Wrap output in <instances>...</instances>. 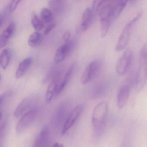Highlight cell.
Segmentation results:
<instances>
[{
  "mask_svg": "<svg viewBox=\"0 0 147 147\" xmlns=\"http://www.w3.org/2000/svg\"><path fill=\"white\" fill-rule=\"evenodd\" d=\"M108 104L103 102L97 105L93 109L92 115V123L94 133L100 136L104 131L107 122Z\"/></svg>",
  "mask_w": 147,
  "mask_h": 147,
  "instance_id": "cell-1",
  "label": "cell"
},
{
  "mask_svg": "<svg viewBox=\"0 0 147 147\" xmlns=\"http://www.w3.org/2000/svg\"><path fill=\"white\" fill-rule=\"evenodd\" d=\"M147 83V44L141 50L139 59V67L136 74V89L140 91Z\"/></svg>",
  "mask_w": 147,
  "mask_h": 147,
  "instance_id": "cell-2",
  "label": "cell"
},
{
  "mask_svg": "<svg viewBox=\"0 0 147 147\" xmlns=\"http://www.w3.org/2000/svg\"><path fill=\"white\" fill-rule=\"evenodd\" d=\"M102 63L99 60H95L91 62L86 66L81 77V84H86L94 80L102 69Z\"/></svg>",
  "mask_w": 147,
  "mask_h": 147,
  "instance_id": "cell-3",
  "label": "cell"
},
{
  "mask_svg": "<svg viewBox=\"0 0 147 147\" xmlns=\"http://www.w3.org/2000/svg\"><path fill=\"white\" fill-rule=\"evenodd\" d=\"M142 13V12H140L134 18L131 20L125 26L119 37L116 46L115 50L116 51H121L126 48L129 41L133 26L141 17Z\"/></svg>",
  "mask_w": 147,
  "mask_h": 147,
  "instance_id": "cell-4",
  "label": "cell"
},
{
  "mask_svg": "<svg viewBox=\"0 0 147 147\" xmlns=\"http://www.w3.org/2000/svg\"><path fill=\"white\" fill-rule=\"evenodd\" d=\"M129 76L123 84L120 87L117 96V105L119 109H121L124 107L129 96L130 87L133 83L135 81V78H134L133 74Z\"/></svg>",
  "mask_w": 147,
  "mask_h": 147,
  "instance_id": "cell-5",
  "label": "cell"
},
{
  "mask_svg": "<svg viewBox=\"0 0 147 147\" xmlns=\"http://www.w3.org/2000/svg\"><path fill=\"white\" fill-rule=\"evenodd\" d=\"M38 110L36 107L31 109L22 115L16 126V131L18 134H21L26 130L33 123L37 117Z\"/></svg>",
  "mask_w": 147,
  "mask_h": 147,
  "instance_id": "cell-6",
  "label": "cell"
},
{
  "mask_svg": "<svg viewBox=\"0 0 147 147\" xmlns=\"http://www.w3.org/2000/svg\"><path fill=\"white\" fill-rule=\"evenodd\" d=\"M134 55L131 50H126L119 59L116 65L117 73L120 76H123L128 72L133 63Z\"/></svg>",
  "mask_w": 147,
  "mask_h": 147,
  "instance_id": "cell-7",
  "label": "cell"
},
{
  "mask_svg": "<svg viewBox=\"0 0 147 147\" xmlns=\"http://www.w3.org/2000/svg\"><path fill=\"white\" fill-rule=\"evenodd\" d=\"M84 109V105L82 104H79L76 106L71 111L62 127L61 132L62 135L66 134V133L76 123L83 113Z\"/></svg>",
  "mask_w": 147,
  "mask_h": 147,
  "instance_id": "cell-8",
  "label": "cell"
},
{
  "mask_svg": "<svg viewBox=\"0 0 147 147\" xmlns=\"http://www.w3.org/2000/svg\"><path fill=\"white\" fill-rule=\"evenodd\" d=\"M73 45L72 40L69 42L63 43L56 51L54 57V62L58 63L64 60L71 52L73 49Z\"/></svg>",
  "mask_w": 147,
  "mask_h": 147,
  "instance_id": "cell-9",
  "label": "cell"
},
{
  "mask_svg": "<svg viewBox=\"0 0 147 147\" xmlns=\"http://www.w3.org/2000/svg\"><path fill=\"white\" fill-rule=\"evenodd\" d=\"M51 141L49 128L44 127L35 139L33 147H50Z\"/></svg>",
  "mask_w": 147,
  "mask_h": 147,
  "instance_id": "cell-10",
  "label": "cell"
},
{
  "mask_svg": "<svg viewBox=\"0 0 147 147\" xmlns=\"http://www.w3.org/2000/svg\"><path fill=\"white\" fill-rule=\"evenodd\" d=\"M59 74L54 75L49 84L45 94V102L49 104L51 102L53 98L55 97L56 90L59 83Z\"/></svg>",
  "mask_w": 147,
  "mask_h": 147,
  "instance_id": "cell-11",
  "label": "cell"
},
{
  "mask_svg": "<svg viewBox=\"0 0 147 147\" xmlns=\"http://www.w3.org/2000/svg\"><path fill=\"white\" fill-rule=\"evenodd\" d=\"M94 14L93 10L90 8L86 9L82 14L80 27L83 32L88 30L93 23Z\"/></svg>",
  "mask_w": 147,
  "mask_h": 147,
  "instance_id": "cell-12",
  "label": "cell"
},
{
  "mask_svg": "<svg viewBox=\"0 0 147 147\" xmlns=\"http://www.w3.org/2000/svg\"><path fill=\"white\" fill-rule=\"evenodd\" d=\"M34 99L32 98L28 97L23 99L16 107L14 112L15 117L18 118L24 115L26 112L32 108Z\"/></svg>",
  "mask_w": 147,
  "mask_h": 147,
  "instance_id": "cell-13",
  "label": "cell"
},
{
  "mask_svg": "<svg viewBox=\"0 0 147 147\" xmlns=\"http://www.w3.org/2000/svg\"><path fill=\"white\" fill-rule=\"evenodd\" d=\"M15 30V24L11 22L3 32L0 36V49L3 48L7 45Z\"/></svg>",
  "mask_w": 147,
  "mask_h": 147,
  "instance_id": "cell-14",
  "label": "cell"
},
{
  "mask_svg": "<svg viewBox=\"0 0 147 147\" xmlns=\"http://www.w3.org/2000/svg\"><path fill=\"white\" fill-rule=\"evenodd\" d=\"M32 62V58L28 57L25 59L20 63L16 72L15 76L16 78H20L26 74L31 66Z\"/></svg>",
  "mask_w": 147,
  "mask_h": 147,
  "instance_id": "cell-15",
  "label": "cell"
},
{
  "mask_svg": "<svg viewBox=\"0 0 147 147\" xmlns=\"http://www.w3.org/2000/svg\"><path fill=\"white\" fill-rule=\"evenodd\" d=\"M66 110L64 107L59 108L53 119V124L56 127H59L61 125H63L65 121L66 116Z\"/></svg>",
  "mask_w": 147,
  "mask_h": 147,
  "instance_id": "cell-16",
  "label": "cell"
},
{
  "mask_svg": "<svg viewBox=\"0 0 147 147\" xmlns=\"http://www.w3.org/2000/svg\"><path fill=\"white\" fill-rule=\"evenodd\" d=\"M129 0H117L113 7L111 15V21L115 20L124 9Z\"/></svg>",
  "mask_w": 147,
  "mask_h": 147,
  "instance_id": "cell-17",
  "label": "cell"
},
{
  "mask_svg": "<svg viewBox=\"0 0 147 147\" xmlns=\"http://www.w3.org/2000/svg\"><path fill=\"white\" fill-rule=\"evenodd\" d=\"M73 70V67L70 66L65 75L63 79L61 81V83H59L57 87V90H56V94H55V98L58 96L66 87V85L69 80L72 74Z\"/></svg>",
  "mask_w": 147,
  "mask_h": 147,
  "instance_id": "cell-18",
  "label": "cell"
},
{
  "mask_svg": "<svg viewBox=\"0 0 147 147\" xmlns=\"http://www.w3.org/2000/svg\"><path fill=\"white\" fill-rule=\"evenodd\" d=\"M42 40V35L36 31L30 35L28 40V43L29 46L34 48L39 46L41 44Z\"/></svg>",
  "mask_w": 147,
  "mask_h": 147,
  "instance_id": "cell-19",
  "label": "cell"
},
{
  "mask_svg": "<svg viewBox=\"0 0 147 147\" xmlns=\"http://www.w3.org/2000/svg\"><path fill=\"white\" fill-rule=\"evenodd\" d=\"M10 52L8 49H5L0 55V65L2 69L5 70L9 63Z\"/></svg>",
  "mask_w": 147,
  "mask_h": 147,
  "instance_id": "cell-20",
  "label": "cell"
},
{
  "mask_svg": "<svg viewBox=\"0 0 147 147\" xmlns=\"http://www.w3.org/2000/svg\"><path fill=\"white\" fill-rule=\"evenodd\" d=\"M31 23L33 27L37 32L41 31L44 27V22L40 20L35 13L32 14Z\"/></svg>",
  "mask_w": 147,
  "mask_h": 147,
  "instance_id": "cell-21",
  "label": "cell"
},
{
  "mask_svg": "<svg viewBox=\"0 0 147 147\" xmlns=\"http://www.w3.org/2000/svg\"><path fill=\"white\" fill-rule=\"evenodd\" d=\"M49 5L52 9L56 13H62L64 10V7L61 0H50Z\"/></svg>",
  "mask_w": 147,
  "mask_h": 147,
  "instance_id": "cell-22",
  "label": "cell"
},
{
  "mask_svg": "<svg viewBox=\"0 0 147 147\" xmlns=\"http://www.w3.org/2000/svg\"><path fill=\"white\" fill-rule=\"evenodd\" d=\"M40 18L44 22L50 23L53 20V14L49 9L44 8L40 12Z\"/></svg>",
  "mask_w": 147,
  "mask_h": 147,
  "instance_id": "cell-23",
  "label": "cell"
},
{
  "mask_svg": "<svg viewBox=\"0 0 147 147\" xmlns=\"http://www.w3.org/2000/svg\"><path fill=\"white\" fill-rule=\"evenodd\" d=\"M101 22V36L102 38H104L107 35L111 22L109 19L102 20Z\"/></svg>",
  "mask_w": 147,
  "mask_h": 147,
  "instance_id": "cell-24",
  "label": "cell"
},
{
  "mask_svg": "<svg viewBox=\"0 0 147 147\" xmlns=\"http://www.w3.org/2000/svg\"><path fill=\"white\" fill-rule=\"evenodd\" d=\"M6 125V123H4L0 127V147H3V146Z\"/></svg>",
  "mask_w": 147,
  "mask_h": 147,
  "instance_id": "cell-25",
  "label": "cell"
},
{
  "mask_svg": "<svg viewBox=\"0 0 147 147\" xmlns=\"http://www.w3.org/2000/svg\"><path fill=\"white\" fill-rule=\"evenodd\" d=\"M21 1L22 0H12L9 9V13H13L14 12Z\"/></svg>",
  "mask_w": 147,
  "mask_h": 147,
  "instance_id": "cell-26",
  "label": "cell"
},
{
  "mask_svg": "<svg viewBox=\"0 0 147 147\" xmlns=\"http://www.w3.org/2000/svg\"><path fill=\"white\" fill-rule=\"evenodd\" d=\"M102 1L103 0H93L92 3L93 10L97 11Z\"/></svg>",
  "mask_w": 147,
  "mask_h": 147,
  "instance_id": "cell-27",
  "label": "cell"
},
{
  "mask_svg": "<svg viewBox=\"0 0 147 147\" xmlns=\"http://www.w3.org/2000/svg\"><path fill=\"white\" fill-rule=\"evenodd\" d=\"M71 35L69 31H66L64 34L63 37V43H66L71 40Z\"/></svg>",
  "mask_w": 147,
  "mask_h": 147,
  "instance_id": "cell-28",
  "label": "cell"
},
{
  "mask_svg": "<svg viewBox=\"0 0 147 147\" xmlns=\"http://www.w3.org/2000/svg\"><path fill=\"white\" fill-rule=\"evenodd\" d=\"M55 26H56V24H55V23H54V22L50 23V24L45 29V32H44V34H45V35H47L48 34L50 33L52 31L53 29L54 28Z\"/></svg>",
  "mask_w": 147,
  "mask_h": 147,
  "instance_id": "cell-29",
  "label": "cell"
},
{
  "mask_svg": "<svg viewBox=\"0 0 147 147\" xmlns=\"http://www.w3.org/2000/svg\"><path fill=\"white\" fill-rule=\"evenodd\" d=\"M5 17H6V16H5V13H0V28L3 25L4 21H5Z\"/></svg>",
  "mask_w": 147,
  "mask_h": 147,
  "instance_id": "cell-30",
  "label": "cell"
},
{
  "mask_svg": "<svg viewBox=\"0 0 147 147\" xmlns=\"http://www.w3.org/2000/svg\"><path fill=\"white\" fill-rule=\"evenodd\" d=\"M5 94L3 93V94H1L0 95V105L3 102V100H4V98H5Z\"/></svg>",
  "mask_w": 147,
  "mask_h": 147,
  "instance_id": "cell-31",
  "label": "cell"
},
{
  "mask_svg": "<svg viewBox=\"0 0 147 147\" xmlns=\"http://www.w3.org/2000/svg\"><path fill=\"white\" fill-rule=\"evenodd\" d=\"M53 147H64V145L63 144L59 143H56L54 144Z\"/></svg>",
  "mask_w": 147,
  "mask_h": 147,
  "instance_id": "cell-32",
  "label": "cell"
},
{
  "mask_svg": "<svg viewBox=\"0 0 147 147\" xmlns=\"http://www.w3.org/2000/svg\"><path fill=\"white\" fill-rule=\"evenodd\" d=\"M136 1H137V0H129V2L132 3V4H134V3H135L136 2Z\"/></svg>",
  "mask_w": 147,
  "mask_h": 147,
  "instance_id": "cell-33",
  "label": "cell"
},
{
  "mask_svg": "<svg viewBox=\"0 0 147 147\" xmlns=\"http://www.w3.org/2000/svg\"><path fill=\"white\" fill-rule=\"evenodd\" d=\"M2 117V113L0 111V121H1V119Z\"/></svg>",
  "mask_w": 147,
  "mask_h": 147,
  "instance_id": "cell-34",
  "label": "cell"
},
{
  "mask_svg": "<svg viewBox=\"0 0 147 147\" xmlns=\"http://www.w3.org/2000/svg\"><path fill=\"white\" fill-rule=\"evenodd\" d=\"M1 74H0V81H1Z\"/></svg>",
  "mask_w": 147,
  "mask_h": 147,
  "instance_id": "cell-35",
  "label": "cell"
}]
</instances>
